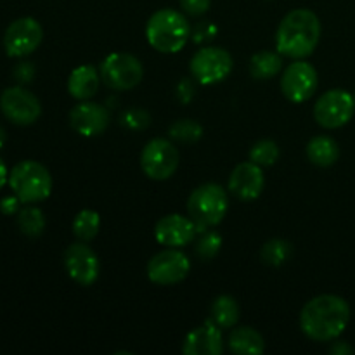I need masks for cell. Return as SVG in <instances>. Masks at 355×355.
I'll return each mask as SVG.
<instances>
[{
    "instance_id": "obj_16",
    "label": "cell",
    "mask_w": 355,
    "mask_h": 355,
    "mask_svg": "<svg viewBox=\"0 0 355 355\" xmlns=\"http://www.w3.org/2000/svg\"><path fill=\"white\" fill-rule=\"evenodd\" d=\"M196 231L193 218L172 214L159 218L155 227V238L166 248H182L193 241Z\"/></svg>"
},
{
    "instance_id": "obj_15",
    "label": "cell",
    "mask_w": 355,
    "mask_h": 355,
    "mask_svg": "<svg viewBox=\"0 0 355 355\" xmlns=\"http://www.w3.org/2000/svg\"><path fill=\"white\" fill-rule=\"evenodd\" d=\"M111 114L106 106L89 101H80L71 111H69V125L76 134L83 137H96L106 132L110 127Z\"/></svg>"
},
{
    "instance_id": "obj_31",
    "label": "cell",
    "mask_w": 355,
    "mask_h": 355,
    "mask_svg": "<svg viewBox=\"0 0 355 355\" xmlns=\"http://www.w3.org/2000/svg\"><path fill=\"white\" fill-rule=\"evenodd\" d=\"M217 26L210 21H203V23L196 24V28L193 30V40L196 44H203V42H211L217 35Z\"/></svg>"
},
{
    "instance_id": "obj_14",
    "label": "cell",
    "mask_w": 355,
    "mask_h": 355,
    "mask_svg": "<svg viewBox=\"0 0 355 355\" xmlns=\"http://www.w3.org/2000/svg\"><path fill=\"white\" fill-rule=\"evenodd\" d=\"M64 267L75 283L80 286H92L101 272V263L96 252L85 241L73 243L64 252Z\"/></svg>"
},
{
    "instance_id": "obj_2",
    "label": "cell",
    "mask_w": 355,
    "mask_h": 355,
    "mask_svg": "<svg viewBox=\"0 0 355 355\" xmlns=\"http://www.w3.org/2000/svg\"><path fill=\"white\" fill-rule=\"evenodd\" d=\"M321 38V21L311 9L290 10L276 31V47L281 55L304 59L315 51Z\"/></svg>"
},
{
    "instance_id": "obj_8",
    "label": "cell",
    "mask_w": 355,
    "mask_h": 355,
    "mask_svg": "<svg viewBox=\"0 0 355 355\" xmlns=\"http://www.w3.org/2000/svg\"><path fill=\"white\" fill-rule=\"evenodd\" d=\"M355 99L343 89H333L322 94L314 106V120L322 128H340L352 120Z\"/></svg>"
},
{
    "instance_id": "obj_30",
    "label": "cell",
    "mask_w": 355,
    "mask_h": 355,
    "mask_svg": "<svg viewBox=\"0 0 355 355\" xmlns=\"http://www.w3.org/2000/svg\"><path fill=\"white\" fill-rule=\"evenodd\" d=\"M120 123L121 127L128 128V130H144L151 123V118H149V114L144 110L134 107V110H128L121 114Z\"/></svg>"
},
{
    "instance_id": "obj_32",
    "label": "cell",
    "mask_w": 355,
    "mask_h": 355,
    "mask_svg": "<svg viewBox=\"0 0 355 355\" xmlns=\"http://www.w3.org/2000/svg\"><path fill=\"white\" fill-rule=\"evenodd\" d=\"M12 76L19 85L30 83L31 80L35 78V66L28 61L19 62V64H16V68L12 69Z\"/></svg>"
},
{
    "instance_id": "obj_7",
    "label": "cell",
    "mask_w": 355,
    "mask_h": 355,
    "mask_svg": "<svg viewBox=\"0 0 355 355\" xmlns=\"http://www.w3.org/2000/svg\"><path fill=\"white\" fill-rule=\"evenodd\" d=\"M179 149L166 139H153L141 153L142 172L153 180L170 179L179 168Z\"/></svg>"
},
{
    "instance_id": "obj_25",
    "label": "cell",
    "mask_w": 355,
    "mask_h": 355,
    "mask_svg": "<svg viewBox=\"0 0 355 355\" xmlns=\"http://www.w3.org/2000/svg\"><path fill=\"white\" fill-rule=\"evenodd\" d=\"M291 253H293L291 243L279 238L267 241L262 246V250H260V257H262L263 262L272 267H279L283 263H286L291 259Z\"/></svg>"
},
{
    "instance_id": "obj_38",
    "label": "cell",
    "mask_w": 355,
    "mask_h": 355,
    "mask_svg": "<svg viewBox=\"0 0 355 355\" xmlns=\"http://www.w3.org/2000/svg\"><path fill=\"white\" fill-rule=\"evenodd\" d=\"M3 144H6V132H3V128L0 127V149L3 148Z\"/></svg>"
},
{
    "instance_id": "obj_39",
    "label": "cell",
    "mask_w": 355,
    "mask_h": 355,
    "mask_svg": "<svg viewBox=\"0 0 355 355\" xmlns=\"http://www.w3.org/2000/svg\"><path fill=\"white\" fill-rule=\"evenodd\" d=\"M354 99H355V94H354Z\"/></svg>"
},
{
    "instance_id": "obj_4",
    "label": "cell",
    "mask_w": 355,
    "mask_h": 355,
    "mask_svg": "<svg viewBox=\"0 0 355 355\" xmlns=\"http://www.w3.org/2000/svg\"><path fill=\"white\" fill-rule=\"evenodd\" d=\"M227 210V193L224 187L214 182L196 187L187 200V214L196 224L198 231H205L207 227H215L220 224Z\"/></svg>"
},
{
    "instance_id": "obj_22",
    "label": "cell",
    "mask_w": 355,
    "mask_h": 355,
    "mask_svg": "<svg viewBox=\"0 0 355 355\" xmlns=\"http://www.w3.org/2000/svg\"><path fill=\"white\" fill-rule=\"evenodd\" d=\"M283 68V55L279 52L262 51L250 59V73L255 80H270Z\"/></svg>"
},
{
    "instance_id": "obj_26",
    "label": "cell",
    "mask_w": 355,
    "mask_h": 355,
    "mask_svg": "<svg viewBox=\"0 0 355 355\" xmlns=\"http://www.w3.org/2000/svg\"><path fill=\"white\" fill-rule=\"evenodd\" d=\"M17 225L21 232L30 238H38L45 229L44 211L37 207H26L17 214Z\"/></svg>"
},
{
    "instance_id": "obj_28",
    "label": "cell",
    "mask_w": 355,
    "mask_h": 355,
    "mask_svg": "<svg viewBox=\"0 0 355 355\" xmlns=\"http://www.w3.org/2000/svg\"><path fill=\"white\" fill-rule=\"evenodd\" d=\"M168 135L170 139L179 142H196L198 139L203 135V127H201L196 120L184 118V120L175 121V123L170 127Z\"/></svg>"
},
{
    "instance_id": "obj_9",
    "label": "cell",
    "mask_w": 355,
    "mask_h": 355,
    "mask_svg": "<svg viewBox=\"0 0 355 355\" xmlns=\"http://www.w3.org/2000/svg\"><path fill=\"white\" fill-rule=\"evenodd\" d=\"M232 55L222 47H203L191 59V73L201 85L224 82L232 71Z\"/></svg>"
},
{
    "instance_id": "obj_33",
    "label": "cell",
    "mask_w": 355,
    "mask_h": 355,
    "mask_svg": "<svg viewBox=\"0 0 355 355\" xmlns=\"http://www.w3.org/2000/svg\"><path fill=\"white\" fill-rule=\"evenodd\" d=\"M211 0H180V6L191 16H201L210 9Z\"/></svg>"
},
{
    "instance_id": "obj_5",
    "label": "cell",
    "mask_w": 355,
    "mask_h": 355,
    "mask_svg": "<svg viewBox=\"0 0 355 355\" xmlns=\"http://www.w3.org/2000/svg\"><path fill=\"white\" fill-rule=\"evenodd\" d=\"M9 186L21 203H38L51 196L52 177L42 163L24 159L10 170Z\"/></svg>"
},
{
    "instance_id": "obj_3",
    "label": "cell",
    "mask_w": 355,
    "mask_h": 355,
    "mask_svg": "<svg viewBox=\"0 0 355 355\" xmlns=\"http://www.w3.org/2000/svg\"><path fill=\"white\" fill-rule=\"evenodd\" d=\"M191 24L184 14L175 9H159L146 24V38L155 51L175 54L186 47L191 38Z\"/></svg>"
},
{
    "instance_id": "obj_29",
    "label": "cell",
    "mask_w": 355,
    "mask_h": 355,
    "mask_svg": "<svg viewBox=\"0 0 355 355\" xmlns=\"http://www.w3.org/2000/svg\"><path fill=\"white\" fill-rule=\"evenodd\" d=\"M222 248V236L218 232H205L196 245V253L201 260H211Z\"/></svg>"
},
{
    "instance_id": "obj_36",
    "label": "cell",
    "mask_w": 355,
    "mask_h": 355,
    "mask_svg": "<svg viewBox=\"0 0 355 355\" xmlns=\"http://www.w3.org/2000/svg\"><path fill=\"white\" fill-rule=\"evenodd\" d=\"M354 352V347H350L347 342H336L335 345L329 349V354L333 355H352Z\"/></svg>"
},
{
    "instance_id": "obj_1",
    "label": "cell",
    "mask_w": 355,
    "mask_h": 355,
    "mask_svg": "<svg viewBox=\"0 0 355 355\" xmlns=\"http://www.w3.org/2000/svg\"><path fill=\"white\" fill-rule=\"evenodd\" d=\"M350 322V305L338 295H319L304 305L300 328L314 342H333Z\"/></svg>"
},
{
    "instance_id": "obj_21",
    "label": "cell",
    "mask_w": 355,
    "mask_h": 355,
    "mask_svg": "<svg viewBox=\"0 0 355 355\" xmlns=\"http://www.w3.org/2000/svg\"><path fill=\"white\" fill-rule=\"evenodd\" d=\"M229 350L232 354L238 355H257L262 354L266 349L262 335L257 329L243 326V328H236L234 331L229 335Z\"/></svg>"
},
{
    "instance_id": "obj_12",
    "label": "cell",
    "mask_w": 355,
    "mask_h": 355,
    "mask_svg": "<svg viewBox=\"0 0 355 355\" xmlns=\"http://www.w3.org/2000/svg\"><path fill=\"white\" fill-rule=\"evenodd\" d=\"M44 38L40 23L33 17H19L7 26L3 47L10 58H26L38 49Z\"/></svg>"
},
{
    "instance_id": "obj_34",
    "label": "cell",
    "mask_w": 355,
    "mask_h": 355,
    "mask_svg": "<svg viewBox=\"0 0 355 355\" xmlns=\"http://www.w3.org/2000/svg\"><path fill=\"white\" fill-rule=\"evenodd\" d=\"M177 97H179L180 103L187 104L194 97V85L189 78L180 80L179 85H177Z\"/></svg>"
},
{
    "instance_id": "obj_20",
    "label": "cell",
    "mask_w": 355,
    "mask_h": 355,
    "mask_svg": "<svg viewBox=\"0 0 355 355\" xmlns=\"http://www.w3.org/2000/svg\"><path fill=\"white\" fill-rule=\"evenodd\" d=\"M307 158L311 159L312 165L322 168L335 165L340 158L338 142L328 135H315L307 144Z\"/></svg>"
},
{
    "instance_id": "obj_11",
    "label": "cell",
    "mask_w": 355,
    "mask_h": 355,
    "mask_svg": "<svg viewBox=\"0 0 355 355\" xmlns=\"http://www.w3.org/2000/svg\"><path fill=\"white\" fill-rule=\"evenodd\" d=\"M0 110L14 125L26 127L40 118L42 104L35 94L17 85L3 90L0 96Z\"/></svg>"
},
{
    "instance_id": "obj_23",
    "label": "cell",
    "mask_w": 355,
    "mask_h": 355,
    "mask_svg": "<svg viewBox=\"0 0 355 355\" xmlns=\"http://www.w3.org/2000/svg\"><path fill=\"white\" fill-rule=\"evenodd\" d=\"M210 321L220 329H229L239 321V305L231 295H220L214 300L210 309Z\"/></svg>"
},
{
    "instance_id": "obj_35",
    "label": "cell",
    "mask_w": 355,
    "mask_h": 355,
    "mask_svg": "<svg viewBox=\"0 0 355 355\" xmlns=\"http://www.w3.org/2000/svg\"><path fill=\"white\" fill-rule=\"evenodd\" d=\"M21 200L14 194V196H7L0 201V211L3 215H16L17 210H19Z\"/></svg>"
},
{
    "instance_id": "obj_27",
    "label": "cell",
    "mask_w": 355,
    "mask_h": 355,
    "mask_svg": "<svg viewBox=\"0 0 355 355\" xmlns=\"http://www.w3.org/2000/svg\"><path fill=\"white\" fill-rule=\"evenodd\" d=\"M279 158V148L274 141L269 139H262V141L255 142V146L250 151V162L257 163L259 166H270L277 162Z\"/></svg>"
},
{
    "instance_id": "obj_37",
    "label": "cell",
    "mask_w": 355,
    "mask_h": 355,
    "mask_svg": "<svg viewBox=\"0 0 355 355\" xmlns=\"http://www.w3.org/2000/svg\"><path fill=\"white\" fill-rule=\"evenodd\" d=\"M6 182H9V172H7L6 163H3L2 158H0V189L6 186Z\"/></svg>"
},
{
    "instance_id": "obj_17",
    "label": "cell",
    "mask_w": 355,
    "mask_h": 355,
    "mask_svg": "<svg viewBox=\"0 0 355 355\" xmlns=\"http://www.w3.org/2000/svg\"><path fill=\"white\" fill-rule=\"evenodd\" d=\"M263 184L262 166L253 162L239 163L229 177V191L241 201L257 200L262 194Z\"/></svg>"
},
{
    "instance_id": "obj_24",
    "label": "cell",
    "mask_w": 355,
    "mask_h": 355,
    "mask_svg": "<svg viewBox=\"0 0 355 355\" xmlns=\"http://www.w3.org/2000/svg\"><path fill=\"white\" fill-rule=\"evenodd\" d=\"M101 227V217L97 211L94 210H82L76 214L75 220H73V234L80 239V241H92L97 236Z\"/></svg>"
},
{
    "instance_id": "obj_10",
    "label": "cell",
    "mask_w": 355,
    "mask_h": 355,
    "mask_svg": "<svg viewBox=\"0 0 355 355\" xmlns=\"http://www.w3.org/2000/svg\"><path fill=\"white\" fill-rule=\"evenodd\" d=\"M191 270V260L179 248H168L156 253L148 263V277L159 286L177 284L187 277Z\"/></svg>"
},
{
    "instance_id": "obj_19",
    "label": "cell",
    "mask_w": 355,
    "mask_h": 355,
    "mask_svg": "<svg viewBox=\"0 0 355 355\" xmlns=\"http://www.w3.org/2000/svg\"><path fill=\"white\" fill-rule=\"evenodd\" d=\"M101 73L92 64H82L71 71L68 78V92L76 101H89L97 94Z\"/></svg>"
},
{
    "instance_id": "obj_18",
    "label": "cell",
    "mask_w": 355,
    "mask_h": 355,
    "mask_svg": "<svg viewBox=\"0 0 355 355\" xmlns=\"http://www.w3.org/2000/svg\"><path fill=\"white\" fill-rule=\"evenodd\" d=\"M224 350L220 328L214 321L207 319L200 328L187 333L184 338L182 352L186 355H218Z\"/></svg>"
},
{
    "instance_id": "obj_6",
    "label": "cell",
    "mask_w": 355,
    "mask_h": 355,
    "mask_svg": "<svg viewBox=\"0 0 355 355\" xmlns=\"http://www.w3.org/2000/svg\"><path fill=\"white\" fill-rule=\"evenodd\" d=\"M101 80L113 90H130L141 83L144 76L142 62L127 52H113L99 66Z\"/></svg>"
},
{
    "instance_id": "obj_13",
    "label": "cell",
    "mask_w": 355,
    "mask_h": 355,
    "mask_svg": "<svg viewBox=\"0 0 355 355\" xmlns=\"http://www.w3.org/2000/svg\"><path fill=\"white\" fill-rule=\"evenodd\" d=\"M318 83L319 76L314 66L297 59L284 69L281 78V92L291 103H305L314 96Z\"/></svg>"
}]
</instances>
